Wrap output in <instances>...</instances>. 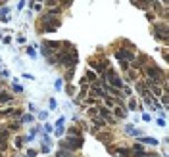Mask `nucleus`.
<instances>
[{"instance_id": "nucleus-1", "label": "nucleus", "mask_w": 169, "mask_h": 157, "mask_svg": "<svg viewBox=\"0 0 169 157\" xmlns=\"http://www.w3.org/2000/svg\"><path fill=\"white\" fill-rule=\"evenodd\" d=\"M144 71H146V75L150 77V81L152 82H165V75H163V71L160 69V67H152V65H148V67H144Z\"/></svg>"}, {"instance_id": "nucleus-2", "label": "nucleus", "mask_w": 169, "mask_h": 157, "mask_svg": "<svg viewBox=\"0 0 169 157\" xmlns=\"http://www.w3.org/2000/svg\"><path fill=\"white\" fill-rule=\"evenodd\" d=\"M81 144H83V140L79 138V136H69V138L65 140H62V148H64V150H79V148H81Z\"/></svg>"}, {"instance_id": "nucleus-3", "label": "nucleus", "mask_w": 169, "mask_h": 157, "mask_svg": "<svg viewBox=\"0 0 169 157\" xmlns=\"http://www.w3.org/2000/svg\"><path fill=\"white\" fill-rule=\"evenodd\" d=\"M106 81H110L108 84H110L111 88H121V86H123V81L115 75V71H111V69L106 71Z\"/></svg>"}, {"instance_id": "nucleus-4", "label": "nucleus", "mask_w": 169, "mask_h": 157, "mask_svg": "<svg viewBox=\"0 0 169 157\" xmlns=\"http://www.w3.org/2000/svg\"><path fill=\"white\" fill-rule=\"evenodd\" d=\"M115 57H119V59H121V61H133V59H135V54H133V52H129V50H117L115 52Z\"/></svg>"}, {"instance_id": "nucleus-5", "label": "nucleus", "mask_w": 169, "mask_h": 157, "mask_svg": "<svg viewBox=\"0 0 169 157\" xmlns=\"http://www.w3.org/2000/svg\"><path fill=\"white\" fill-rule=\"evenodd\" d=\"M100 115H102V117H104L106 121H110V123H113V117L110 115V109H108V107H102V109H100Z\"/></svg>"}, {"instance_id": "nucleus-6", "label": "nucleus", "mask_w": 169, "mask_h": 157, "mask_svg": "<svg viewBox=\"0 0 169 157\" xmlns=\"http://www.w3.org/2000/svg\"><path fill=\"white\" fill-rule=\"evenodd\" d=\"M142 144H148V146H158V140L156 138H140Z\"/></svg>"}, {"instance_id": "nucleus-7", "label": "nucleus", "mask_w": 169, "mask_h": 157, "mask_svg": "<svg viewBox=\"0 0 169 157\" xmlns=\"http://www.w3.org/2000/svg\"><path fill=\"white\" fill-rule=\"evenodd\" d=\"M113 153H115V155H119V157H127V155H129V151L123 150V148H117V150L113 151Z\"/></svg>"}, {"instance_id": "nucleus-8", "label": "nucleus", "mask_w": 169, "mask_h": 157, "mask_svg": "<svg viewBox=\"0 0 169 157\" xmlns=\"http://www.w3.org/2000/svg\"><path fill=\"white\" fill-rule=\"evenodd\" d=\"M12 100V96L10 94H6V92H2V90H0V102H10Z\"/></svg>"}, {"instance_id": "nucleus-9", "label": "nucleus", "mask_w": 169, "mask_h": 157, "mask_svg": "<svg viewBox=\"0 0 169 157\" xmlns=\"http://www.w3.org/2000/svg\"><path fill=\"white\" fill-rule=\"evenodd\" d=\"M56 157H71V151H67V150H60Z\"/></svg>"}, {"instance_id": "nucleus-10", "label": "nucleus", "mask_w": 169, "mask_h": 157, "mask_svg": "<svg viewBox=\"0 0 169 157\" xmlns=\"http://www.w3.org/2000/svg\"><path fill=\"white\" fill-rule=\"evenodd\" d=\"M84 79H87V81H96V75H94L92 71H89V73H87V77H84Z\"/></svg>"}, {"instance_id": "nucleus-11", "label": "nucleus", "mask_w": 169, "mask_h": 157, "mask_svg": "<svg viewBox=\"0 0 169 157\" xmlns=\"http://www.w3.org/2000/svg\"><path fill=\"white\" fill-rule=\"evenodd\" d=\"M115 115H117V117H125L127 113H123V109H121V107H115Z\"/></svg>"}, {"instance_id": "nucleus-12", "label": "nucleus", "mask_w": 169, "mask_h": 157, "mask_svg": "<svg viewBox=\"0 0 169 157\" xmlns=\"http://www.w3.org/2000/svg\"><path fill=\"white\" fill-rule=\"evenodd\" d=\"M27 54H29L31 57H35V56H37V54H35V50H33V46H29V48H27Z\"/></svg>"}, {"instance_id": "nucleus-13", "label": "nucleus", "mask_w": 169, "mask_h": 157, "mask_svg": "<svg viewBox=\"0 0 169 157\" xmlns=\"http://www.w3.org/2000/svg\"><path fill=\"white\" fill-rule=\"evenodd\" d=\"M94 126H104V121H100L96 117V119H94Z\"/></svg>"}, {"instance_id": "nucleus-14", "label": "nucleus", "mask_w": 169, "mask_h": 157, "mask_svg": "<svg viewBox=\"0 0 169 157\" xmlns=\"http://www.w3.org/2000/svg\"><path fill=\"white\" fill-rule=\"evenodd\" d=\"M8 12H10V8H2V10H0V17H2V15H8Z\"/></svg>"}, {"instance_id": "nucleus-15", "label": "nucleus", "mask_w": 169, "mask_h": 157, "mask_svg": "<svg viewBox=\"0 0 169 157\" xmlns=\"http://www.w3.org/2000/svg\"><path fill=\"white\" fill-rule=\"evenodd\" d=\"M13 88H15V92H23V86H19V84H17V82H15V84H13Z\"/></svg>"}, {"instance_id": "nucleus-16", "label": "nucleus", "mask_w": 169, "mask_h": 157, "mask_svg": "<svg viewBox=\"0 0 169 157\" xmlns=\"http://www.w3.org/2000/svg\"><path fill=\"white\" fill-rule=\"evenodd\" d=\"M129 107H131V109H137V102L131 100V102H129Z\"/></svg>"}, {"instance_id": "nucleus-17", "label": "nucleus", "mask_w": 169, "mask_h": 157, "mask_svg": "<svg viewBox=\"0 0 169 157\" xmlns=\"http://www.w3.org/2000/svg\"><path fill=\"white\" fill-rule=\"evenodd\" d=\"M44 130H46V132H52L54 126H52V125H44Z\"/></svg>"}, {"instance_id": "nucleus-18", "label": "nucleus", "mask_w": 169, "mask_h": 157, "mask_svg": "<svg viewBox=\"0 0 169 157\" xmlns=\"http://www.w3.org/2000/svg\"><path fill=\"white\" fill-rule=\"evenodd\" d=\"M162 102H163V106H167V94H162Z\"/></svg>"}, {"instance_id": "nucleus-19", "label": "nucleus", "mask_w": 169, "mask_h": 157, "mask_svg": "<svg viewBox=\"0 0 169 157\" xmlns=\"http://www.w3.org/2000/svg\"><path fill=\"white\" fill-rule=\"evenodd\" d=\"M106 104H108L110 107H113V100H110V98H106Z\"/></svg>"}, {"instance_id": "nucleus-20", "label": "nucleus", "mask_w": 169, "mask_h": 157, "mask_svg": "<svg viewBox=\"0 0 169 157\" xmlns=\"http://www.w3.org/2000/svg\"><path fill=\"white\" fill-rule=\"evenodd\" d=\"M27 155H29V157H35V155H37V151H35V150H29V153H27Z\"/></svg>"}, {"instance_id": "nucleus-21", "label": "nucleus", "mask_w": 169, "mask_h": 157, "mask_svg": "<svg viewBox=\"0 0 169 157\" xmlns=\"http://www.w3.org/2000/svg\"><path fill=\"white\" fill-rule=\"evenodd\" d=\"M46 115H48L46 111H40V113H39V117H40V119H46Z\"/></svg>"}, {"instance_id": "nucleus-22", "label": "nucleus", "mask_w": 169, "mask_h": 157, "mask_svg": "<svg viewBox=\"0 0 169 157\" xmlns=\"http://www.w3.org/2000/svg\"><path fill=\"white\" fill-rule=\"evenodd\" d=\"M56 88H58V90L62 88V79H58V81H56Z\"/></svg>"}]
</instances>
